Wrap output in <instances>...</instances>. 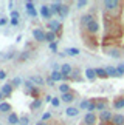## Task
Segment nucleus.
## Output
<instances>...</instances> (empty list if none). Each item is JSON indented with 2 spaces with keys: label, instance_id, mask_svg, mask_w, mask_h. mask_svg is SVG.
Instances as JSON below:
<instances>
[{
  "label": "nucleus",
  "instance_id": "1",
  "mask_svg": "<svg viewBox=\"0 0 124 125\" xmlns=\"http://www.w3.org/2000/svg\"><path fill=\"white\" fill-rule=\"evenodd\" d=\"M85 28H87V31L90 32V34H96V32L99 31V23H98V22L93 19V20L90 22V23H88V25L85 26Z\"/></svg>",
  "mask_w": 124,
  "mask_h": 125
},
{
  "label": "nucleus",
  "instance_id": "2",
  "mask_svg": "<svg viewBox=\"0 0 124 125\" xmlns=\"http://www.w3.org/2000/svg\"><path fill=\"white\" fill-rule=\"evenodd\" d=\"M112 114L110 111H107V110H104V111H101V114H99V121H101V124H107L109 121H112Z\"/></svg>",
  "mask_w": 124,
  "mask_h": 125
},
{
  "label": "nucleus",
  "instance_id": "3",
  "mask_svg": "<svg viewBox=\"0 0 124 125\" xmlns=\"http://www.w3.org/2000/svg\"><path fill=\"white\" fill-rule=\"evenodd\" d=\"M33 36H34V39L37 42H44L45 40V31H42L40 28H36V30L33 31Z\"/></svg>",
  "mask_w": 124,
  "mask_h": 125
},
{
  "label": "nucleus",
  "instance_id": "4",
  "mask_svg": "<svg viewBox=\"0 0 124 125\" xmlns=\"http://www.w3.org/2000/svg\"><path fill=\"white\" fill-rule=\"evenodd\" d=\"M118 6H120V3H118L116 0H106V2H104V8L109 9V11H113V9H116Z\"/></svg>",
  "mask_w": 124,
  "mask_h": 125
},
{
  "label": "nucleus",
  "instance_id": "5",
  "mask_svg": "<svg viewBox=\"0 0 124 125\" xmlns=\"http://www.w3.org/2000/svg\"><path fill=\"white\" fill-rule=\"evenodd\" d=\"M25 8H26V12L30 14L31 17H36L37 16V11L34 9V3H33V2H26L25 3Z\"/></svg>",
  "mask_w": 124,
  "mask_h": 125
},
{
  "label": "nucleus",
  "instance_id": "6",
  "mask_svg": "<svg viewBox=\"0 0 124 125\" xmlns=\"http://www.w3.org/2000/svg\"><path fill=\"white\" fill-rule=\"evenodd\" d=\"M48 28L54 32V34L61 32V25H59V22H58V20H51V22H48Z\"/></svg>",
  "mask_w": 124,
  "mask_h": 125
},
{
  "label": "nucleus",
  "instance_id": "7",
  "mask_svg": "<svg viewBox=\"0 0 124 125\" xmlns=\"http://www.w3.org/2000/svg\"><path fill=\"white\" fill-rule=\"evenodd\" d=\"M71 73H73V70H71V66L68 63H64V65L61 66V74L64 76V77H68Z\"/></svg>",
  "mask_w": 124,
  "mask_h": 125
},
{
  "label": "nucleus",
  "instance_id": "8",
  "mask_svg": "<svg viewBox=\"0 0 124 125\" xmlns=\"http://www.w3.org/2000/svg\"><path fill=\"white\" fill-rule=\"evenodd\" d=\"M84 122H85V125H93L96 122V116H95L93 113H87L85 117H84Z\"/></svg>",
  "mask_w": 124,
  "mask_h": 125
},
{
  "label": "nucleus",
  "instance_id": "9",
  "mask_svg": "<svg viewBox=\"0 0 124 125\" xmlns=\"http://www.w3.org/2000/svg\"><path fill=\"white\" fill-rule=\"evenodd\" d=\"M8 124H9V125H16V124H20V117H19L16 113H11V114L8 116Z\"/></svg>",
  "mask_w": 124,
  "mask_h": 125
},
{
  "label": "nucleus",
  "instance_id": "10",
  "mask_svg": "<svg viewBox=\"0 0 124 125\" xmlns=\"http://www.w3.org/2000/svg\"><path fill=\"white\" fill-rule=\"evenodd\" d=\"M112 124L113 125H124V116L123 114H115L112 117Z\"/></svg>",
  "mask_w": 124,
  "mask_h": 125
},
{
  "label": "nucleus",
  "instance_id": "11",
  "mask_svg": "<svg viewBox=\"0 0 124 125\" xmlns=\"http://www.w3.org/2000/svg\"><path fill=\"white\" fill-rule=\"evenodd\" d=\"M0 91H2L3 96H11V93H12V85L11 83H5Z\"/></svg>",
  "mask_w": 124,
  "mask_h": 125
},
{
  "label": "nucleus",
  "instance_id": "12",
  "mask_svg": "<svg viewBox=\"0 0 124 125\" xmlns=\"http://www.w3.org/2000/svg\"><path fill=\"white\" fill-rule=\"evenodd\" d=\"M40 16H42V17H45V19H50V17H51L50 6H47V5H44V6H40Z\"/></svg>",
  "mask_w": 124,
  "mask_h": 125
},
{
  "label": "nucleus",
  "instance_id": "13",
  "mask_svg": "<svg viewBox=\"0 0 124 125\" xmlns=\"http://www.w3.org/2000/svg\"><path fill=\"white\" fill-rule=\"evenodd\" d=\"M85 77H87L88 80H95V79H96V71H95V68H87V70H85Z\"/></svg>",
  "mask_w": 124,
  "mask_h": 125
},
{
  "label": "nucleus",
  "instance_id": "14",
  "mask_svg": "<svg viewBox=\"0 0 124 125\" xmlns=\"http://www.w3.org/2000/svg\"><path fill=\"white\" fill-rule=\"evenodd\" d=\"M61 5H62V3H59V2H53V3H51V6H50V11H51V16H53V14H59V9H61Z\"/></svg>",
  "mask_w": 124,
  "mask_h": 125
},
{
  "label": "nucleus",
  "instance_id": "15",
  "mask_svg": "<svg viewBox=\"0 0 124 125\" xmlns=\"http://www.w3.org/2000/svg\"><path fill=\"white\" fill-rule=\"evenodd\" d=\"M106 71H107L109 77H116V76H120V74H118V70L115 68V66H107Z\"/></svg>",
  "mask_w": 124,
  "mask_h": 125
},
{
  "label": "nucleus",
  "instance_id": "16",
  "mask_svg": "<svg viewBox=\"0 0 124 125\" xmlns=\"http://www.w3.org/2000/svg\"><path fill=\"white\" fill-rule=\"evenodd\" d=\"M61 79H64V76L61 74V71L53 70V73H51V80H53V82H59Z\"/></svg>",
  "mask_w": 124,
  "mask_h": 125
},
{
  "label": "nucleus",
  "instance_id": "17",
  "mask_svg": "<svg viewBox=\"0 0 124 125\" xmlns=\"http://www.w3.org/2000/svg\"><path fill=\"white\" fill-rule=\"evenodd\" d=\"M30 80H31L33 83H36V85H40V86L45 83V80H44V77H42V76H33V77H31Z\"/></svg>",
  "mask_w": 124,
  "mask_h": 125
},
{
  "label": "nucleus",
  "instance_id": "18",
  "mask_svg": "<svg viewBox=\"0 0 124 125\" xmlns=\"http://www.w3.org/2000/svg\"><path fill=\"white\" fill-rule=\"evenodd\" d=\"M78 113H79V110L76 107H68V108H67V116H70V117L78 116Z\"/></svg>",
  "mask_w": 124,
  "mask_h": 125
},
{
  "label": "nucleus",
  "instance_id": "19",
  "mask_svg": "<svg viewBox=\"0 0 124 125\" xmlns=\"http://www.w3.org/2000/svg\"><path fill=\"white\" fill-rule=\"evenodd\" d=\"M68 11H70V9H68V6H67V5H61L59 16H61L62 19H64V17H67V16H68Z\"/></svg>",
  "mask_w": 124,
  "mask_h": 125
},
{
  "label": "nucleus",
  "instance_id": "20",
  "mask_svg": "<svg viewBox=\"0 0 124 125\" xmlns=\"http://www.w3.org/2000/svg\"><path fill=\"white\" fill-rule=\"evenodd\" d=\"M106 52L109 56H112V57H120V50H118V48H110V50H106Z\"/></svg>",
  "mask_w": 124,
  "mask_h": 125
},
{
  "label": "nucleus",
  "instance_id": "21",
  "mask_svg": "<svg viewBox=\"0 0 124 125\" xmlns=\"http://www.w3.org/2000/svg\"><path fill=\"white\" fill-rule=\"evenodd\" d=\"M11 110V105L8 102H0V113H8Z\"/></svg>",
  "mask_w": 124,
  "mask_h": 125
},
{
  "label": "nucleus",
  "instance_id": "22",
  "mask_svg": "<svg viewBox=\"0 0 124 125\" xmlns=\"http://www.w3.org/2000/svg\"><path fill=\"white\" fill-rule=\"evenodd\" d=\"M95 71H96V77H109L106 68H95Z\"/></svg>",
  "mask_w": 124,
  "mask_h": 125
},
{
  "label": "nucleus",
  "instance_id": "23",
  "mask_svg": "<svg viewBox=\"0 0 124 125\" xmlns=\"http://www.w3.org/2000/svg\"><path fill=\"white\" fill-rule=\"evenodd\" d=\"M74 99V96L71 93H65V94H61V100H64V102H71V100Z\"/></svg>",
  "mask_w": 124,
  "mask_h": 125
},
{
  "label": "nucleus",
  "instance_id": "24",
  "mask_svg": "<svg viewBox=\"0 0 124 125\" xmlns=\"http://www.w3.org/2000/svg\"><path fill=\"white\" fill-rule=\"evenodd\" d=\"M54 39H56V34H54L53 31H48V32H45V40H47V42L53 43V42H54Z\"/></svg>",
  "mask_w": 124,
  "mask_h": 125
},
{
  "label": "nucleus",
  "instance_id": "25",
  "mask_svg": "<svg viewBox=\"0 0 124 125\" xmlns=\"http://www.w3.org/2000/svg\"><path fill=\"white\" fill-rule=\"evenodd\" d=\"M113 107L115 108H124V97H118L113 102Z\"/></svg>",
  "mask_w": 124,
  "mask_h": 125
},
{
  "label": "nucleus",
  "instance_id": "26",
  "mask_svg": "<svg viewBox=\"0 0 124 125\" xmlns=\"http://www.w3.org/2000/svg\"><path fill=\"white\" fill-rule=\"evenodd\" d=\"M39 107H42V100H40V99H34V100H33V104L30 105L31 110H37Z\"/></svg>",
  "mask_w": 124,
  "mask_h": 125
},
{
  "label": "nucleus",
  "instance_id": "27",
  "mask_svg": "<svg viewBox=\"0 0 124 125\" xmlns=\"http://www.w3.org/2000/svg\"><path fill=\"white\" fill-rule=\"evenodd\" d=\"M65 54H70V56H78V54H79V50H78V48H67V50H65Z\"/></svg>",
  "mask_w": 124,
  "mask_h": 125
},
{
  "label": "nucleus",
  "instance_id": "28",
  "mask_svg": "<svg viewBox=\"0 0 124 125\" xmlns=\"http://www.w3.org/2000/svg\"><path fill=\"white\" fill-rule=\"evenodd\" d=\"M92 20H93V17H92V16H88V14H87V16H84L82 19H81V22H82V25H84V26H87V25H88V23L92 22Z\"/></svg>",
  "mask_w": 124,
  "mask_h": 125
},
{
  "label": "nucleus",
  "instance_id": "29",
  "mask_svg": "<svg viewBox=\"0 0 124 125\" xmlns=\"http://www.w3.org/2000/svg\"><path fill=\"white\" fill-rule=\"evenodd\" d=\"M59 90H61V93H62V94H65V93H70V86L67 85V83H62V85L59 86Z\"/></svg>",
  "mask_w": 124,
  "mask_h": 125
},
{
  "label": "nucleus",
  "instance_id": "30",
  "mask_svg": "<svg viewBox=\"0 0 124 125\" xmlns=\"http://www.w3.org/2000/svg\"><path fill=\"white\" fill-rule=\"evenodd\" d=\"M96 108L101 110V111H104V108H106V102H104V100H96Z\"/></svg>",
  "mask_w": 124,
  "mask_h": 125
},
{
  "label": "nucleus",
  "instance_id": "31",
  "mask_svg": "<svg viewBox=\"0 0 124 125\" xmlns=\"http://www.w3.org/2000/svg\"><path fill=\"white\" fill-rule=\"evenodd\" d=\"M20 83H22V79H20V77H14V79L11 80V85H12V88H14V86H19Z\"/></svg>",
  "mask_w": 124,
  "mask_h": 125
},
{
  "label": "nucleus",
  "instance_id": "32",
  "mask_svg": "<svg viewBox=\"0 0 124 125\" xmlns=\"http://www.w3.org/2000/svg\"><path fill=\"white\" fill-rule=\"evenodd\" d=\"M25 86H26V90H28V91L34 90V83H33L31 80H26V82H25Z\"/></svg>",
  "mask_w": 124,
  "mask_h": 125
},
{
  "label": "nucleus",
  "instance_id": "33",
  "mask_svg": "<svg viewBox=\"0 0 124 125\" xmlns=\"http://www.w3.org/2000/svg\"><path fill=\"white\" fill-rule=\"evenodd\" d=\"M11 19L12 20H19V19H20V16H19V11H11Z\"/></svg>",
  "mask_w": 124,
  "mask_h": 125
},
{
  "label": "nucleus",
  "instance_id": "34",
  "mask_svg": "<svg viewBox=\"0 0 124 125\" xmlns=\"http://www.w3.org/2000/svg\"><path fill=\"white\" fill-rule=\"evenodd\" d=\"M116 70H118V74L123 76V74H124V63H120V65L116 66Z\"/></svg>",
  "mask_w": 124,
  "mask_h": 125
},
{
  "label": "nucleus",
  "instance_id": "35",
  "mask_svg": "<svg viewBox=\"0 0 124 125\" xmlns=\"http://www.w3.org/2000/svg\"><path fill=\"white\" fill-rule=\"evenodd\" d=\"M88 105H90V100L85 99V100H82V102H81V108H85V110H87Z\"/></svg>",
  "mask_w": 124,
  "mask_h": 125
},
{
  "label": "nucleus",
  "instance_id": "36",
  "mask_svg": "<svg viewBox=\"0 0 124 125\" xmlns=\"http://www.w3.org/2000/svg\"><path fill=\"white\" fill-rule=\"evenodd\" d=\"M59 102H61V99H58V97L51 99V105H53V107H59Z\"/></svg>",
  "mask_w": 124,
  "mask_h": 125
},
{
  "label": "nucleus",
  "instance_id": "37",
  "mask_svg": "<svg viewBox=\"0 0 124 125\" xmlns=\"http://www.w3.org/2000/svg\"><path fill=\"white\" fill-rule=\"evenodd\" d=\"M20 124L22 125H28V124H30V117H20Z\"/></svg>",
  "mask_w": 124,
  "mask_h": 125
},
{
  "label": "nucleus",
  "instance_id": "38",
  "mask_svg": "<svg viewBox=\"0 0 124 125\" xmlns=\"http://www.w3.org/2000/svg\"><path fill=\"white\" fill-rule=\"evenodd\" d=\"M50 50L53 51V52H56V51H58V43H56V42H53V43H50Z\"/></svg>",
  "mask_w": 124,
  "mask_h": 125
},
{
  "label": "nucleus",
  "instance_id": "39",
  "mask_svg": "<svg viewBox=\"0 0 124 125\" xmlns=\"http://www.w3.org/2000/svg\"><path fill=\"white\" fill-rule=\"evenodd\" d=\"M30 93H31V96H33V97H36V99H39V97H37V96H39V90H37V88H34V90H31V91H30Z\"/></svg>",
  "mask_w": 124,
  "mask_h": 125
},
{
  "label": "nucleus",
  "instance_id": "40",
  "mask_svg": "<svg viewBox=\"0 0 124 125\" xmlns=\"http://www.w3.org/2000/svg\"><path fill=\"white\" fill-rule=\"evenodd\" d=\"M48 119H51V113H45L44 116H42L40 121H42V122H45V121H48Z\"/></svg>",
  "mask_w": 124,
  "mask_h": 125
},
{
  "label": "nucleus",
  "instance_id": "41",
  "mask_svg": "<svg viewBox=\"0 0 124 125\" xmlns=\"http://www.w3.org/2000/svg\"><path fill=\"white\" fill-rule=\"evenodd\" d=\"M85 5H87V2H85V0H79V2H78V8H84Z\"/></svg>",
  "mask_w": 124,
  "mask_h": 125
},
{
  "label": "nucleus",
  "instance_id": "42",
  "mask_svg": "<svg viewBox=\"0 0 124 125\" xmlns=\"http://www.w3.org/2000/svg\"><path fill=\"white\" fill-rule=\"evenodd\" d=\"M6 23H8V19H6V17H2V19H0V26L6 25Z\"/></svg>",
  "mask_w": 124,
  "mask_h": 125
},
{
  "label": "nucleus",
  "instance_id": "43",
  "mask_svg": "<svg viewBox=\"0 0 124 125\" xmlns=\"http://www.w3.org/2000/svg\"><path fill=\"white\" fill-rule=\"evenodd\" d=\"M6 77V73H5V71H0V79H5Z\"/></svg>",
  "mask_w": 124,
  "mask_h": 125
},
{
  "label": "nucleus",
  "instance_id": "44",
  "mask_svg": "<svg viewBox=\"0 0 124 125\" xmlns=\"http://www.w3.org/2000/svg\"><path fill=\"white\" fill-rule=\"evenodd\" d=\"M47 83H48V85H51V86H53V85H54V82H53V80H51V77H50L48 80H47Z\"/></svg>",
  "mask_w": 124,
  "mask_h": 125
},
{
  "label": "nucleus",
  "instance_id": "45",
  "mask_svg": "<svg viewBox=\"0 0 124 125\" xmlns=\"http://www.w3.org/2000/svg\"><path fill=\"white\" fill-rule=\"evenodd\" d=\"M11 25H14V26L19 25V20H12V19H11Z\"/></svg>",
  "mask_w": 124,
  "mask_h": 125
},
{
  "label": "nucleus",
  "instance_id": "46",
  "mask_svg": "<svg viewBox=\"0 0 124 125\" xmlns=\"http://www.w3.org/2000/svg\"><path fill=\"white\" fill-rule=\"evenodd\" d=\"M36 125H45V124H44V122H37Z\"/></svg>",
  "mask_w": 124,
  "mask_h": 125
},
{
  "label": "nucleus",
  "instance_id": "47",
  "mask_svg": "<svg viewBox=\"0 0 124 125\" xmlns=\"http://www.w3.org/2000/svg\"><path fill=\"white\" fill-rule=\"evenodd\" d=\"M3 99V94H2V91H0V100H2Z\"/></svg>",
  "mask_w": 124,
  "mask_h": 125
},
{
  "label": "nucleus",
  "instance_id": "48",
  "mask_svg": "<svg viewBox=\"0 0 124 125\" xmlns=\"http://www.w3.org/2000/svg\"><path fill=\"white\" fill-rule=\"evenodd\" d=\"M101 125H106V124H101Z\"/></svg>",
  "mask_w": 124,
  "mask_h": 125
}]
</instances>
